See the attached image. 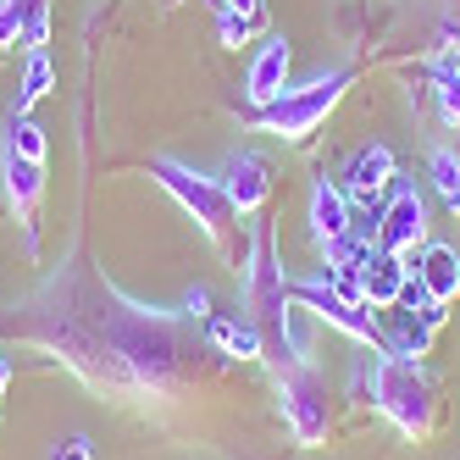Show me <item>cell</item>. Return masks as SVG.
<instances>
[{"mask_svg": "<svg viewBox=\"0 0 460 460\" xmlns=\"http://www.w3.org/2000/svg\"><path fill=\"white\" fill-rule=\"evenodd\" d=\"M349 84H355L349 67L316 73V78H305V84L283 89L278 101L255 106V111H250V128H261V134H272V139H283V145H300V139H311L316 128L339 111V101H344V89H349Z\"/></svg>", "mask_w": 460, "mask_h": 460, "instance_id": "277c9868", "label": "cell"}, {"mask_svg": "<svg viewBox=\"0 0 460 460\" xmlns=\"http://www.w3.org/2000/svg\"><path fill=\"white\" fill-rule=\"evenodd\" d=\"M206 311H211V294H206V288H189V294H183V316H194V322H200Z\"/></svg>", "mask_w": 460, "mask_h": 460, "instance_id": "484cf974", "label": "cell"}, {"mask_svg": "<svg viewBox=\"0 0 460 460\" xmlns=\"http://www.w3.org/2000/svg\"><path fill=\"white\" fill-rule=\"evenodd\" d=\"M400 305H405V311H416V316H421L427 327H433V333H438V327L449 322V305H438V300H433V294H427V288H421L416 278L405 283V294H400Z\"/></svg>", "mask_w": 460, "mask_h": 460, "instance_id": "603a6c76", "label": "cell"}, {"mask_svg": "<svg viewBox=\"0 0 460 460\" xmlns=\"http://www.w3.org/2000/svg\"><path fill=\"white\" fill-rule=\"evenodd\" d=\"M211 6H217V40L234 50L267 28V0H211Z\"/></svg>", "mask_w": 460, "mask_h": 460, "instance_id": "e0dca14e", "label": "cell"}, {"mask_svg": "<svg viewBox=\"0 0 460 460\" xmlns=\"http://www.w3.org/2000/svg\"><path fill=\"white\" fill-rule=\"evenodd\" d=\"M278 405H283V421L300 449H316L327 438V427H333V394H327L311 360H288L278 372Z\"/></svg>", "mask_w": 460, "mask_h": 460, "instance_id": "5b68a950", "label": "cell"}, {"mask_svg": "<svg viewBox=\"0 0 460 460\" xmlns=\"http://www.w3.org/2000/svg\"><path fill=\"white\" fill-rule=\"evenodd\" d=\"M349 194L339 189V178H316L311 183V239H316V250H327V244H339V239H349Z\"/></svg>", "mask_w": 460, "mask_h": 460, "instance_id": "5bb4252c", "label": "cell"}, {"mask_svg": "<svg viewBox=\"0 0 460 460\" xmlns=\"http://www.w3.org/2000/svg\"><path fill=\"white\" fill-rule=\"evenodd\" d=\"M222 194H227V206L239 211V222L261 217L272 200V161L261 150H234L222 161Z\"/></svg>", "mask_w": 460, "mask_h": 460, "instance_id": "9c48e42d", "label": "cell"}, {"mask_svg": "<svg viewBox=\"0 0 460 460\" xmlns=\"http://www.w3.org/2000/svg\"><path fill=\"white\" fill-rule=\"evenodd\" d=\"M288 67H294V45L283 34H267V40L255 45L250 67H244V101H250V111L278 101V94L288 89Z\"/></svg>", "mask_w": 460, "mask_h": 460, "instance_id": "8fae6325", "label": "cell"}, {"mask_svg": "<svg viewBox=\"0 0 460 460\" xmlns=\"http://www.w3.org/2000/svg\"><path fill=\"white\" fill-rule=\"evenodd\" d=\"M6 388H12V360L0 355V405H6Z\"/></svg>", "mask_w": 460, "mask_h": 460, "instance_id": "4316f807", "label": "cell"}, {"mask_svg": "<svg viewBox=\"0 0 460 460\" xmlns=\"http://www.w3.org/2000/svg\"><path fill=\"white\" fill-rule=\"evenodd\" d=\"M421 244H427V206H421L416 183H400L388 194V206L377 211V250L411 261Z\"/></svg>", "mask_w": 460, "mask_h": 460, "instance_id": "ba28073f", "label": "cell"}, {"mask_svg": "<svg viewBox=\"0 0 460 460\" xmlns=\"http://www.w3.org/2000/svg\"><path fill=\"white\" fill-rule=\"evenodd\" d=\"M427 84H433V101H438V117H444L449 128H460V78H455V73H444L438 61H433V73H427Z\"/></svg>", "mask_w": 460, "mask_h": 460, "instance_id": "7402d4cb", "label": "cell"}, {"mask_svg": "<svg viewBox=\"0 0 460 460\" xmlns=\"http://www.w3.org/2000/svg\"><path fill=\"white\" fill-rule=\"evenodd\" d=\"M6 150H17V155H28V161H45L50 155V139H45V128L34 122V111H12L6 117V139H0Z\"/></svg>", "mask_w": 460, "mask_h": 460, "instance_id": "ffe728a7", "label": "cell"}, {"mask_svg": "<svg viewBox=\"0 0 460 460\" xmlns=\"http://www.w3.org/2000/svg\"><path fill=\"white\" fill-rule=\"evenodd\" d=\"M288 288H294V300H300L316 322L339 327V333H344V339H355V344H377V349H383V327H377L372 305H360V300H349V294H339L333 283H327V272L294 278Z\"/></svg>", "mask_w": 460, "mask_h": 460, "instance_id": "8992f818", "label": "cell"}, {"mask_svg": "<svg viewBox=\"0 0 460 460\" xmlns=\"http://www.w3.org/2000/svg\"><path fill=\"white\" fill-rule=\"evenodd\" d=\"M427 178H433V189H438L444 211H455V217H460V155L438 145L433 155H427Z\"/></svg>", "mask_w": 460, "mask_h": 460, "instance_id": "44dd1931", "label": "cell"}, {"mask_svg": "<svg viewBox=\"0 0 460 460\" xmlns=\"http://www.w3.org/2000/svg\"><path fill=\"white\" fill-rule=\"evenodd\" d=\"M372 405L400 427L405 438L427 444V438H438V427H444V383L438 372H427V360H411V355H372Z\"/></svg>", "mask_w": 460, "mask_h": 460, "instance_id": "7a4b0ae2", "label": "cell"}, {"mask_svg": "<svg viewBox=\"0 0 460 460\" xmlns=\"http://www.w3.org/2000/svg\"><path fill=\"white\" fill-rule=\"evenodd\" d=\"M206 344L227 360H261L267 355V333L255 327V316H211Z\"/></svg>", "mask_w": 460, "mask_h": 460, "instance_id": "2e32d148", "label": "cell"}, {"mask_svg": "<svg viewBox=\"0 0 460 460\" xmlns=\"http://www.w3.org/2000/svg\"><path fill=\"white\" fill-rule=\"evenodd\" d=\"M444 28H455V34H460V0H449V17H444Z\"/></svg>", "mask_w": 460, "mask_h": 460, "instance_id": "83f0119b", "label": "cell"}, {"mask_svg": "<svg viewBox=\"0 0 460 460\" xmlns=\"http://www.w3.org/2000/svg\"><path fill=\"white\" fill-rule=\"evenodd\" d=\"M50 460H94V444H89L84 433H67V438H56Z\"/></svg>", "mask_w": 460, "mask_h": 460, "instance_id": "d4e9b609", "label": "cell"}, {"mask_svg": "<svg viewBox=\"0 0 460 460\" xmlns=\"http://www.w3.org/2000/svg\"><path fill=\"white\" fill-rule=\"evenodd\" d=\"M405 267H411V278L433 294L438 305H455V300H460V250H455V244H433V239H427V244L405 261Z\"/></svg>", "mask_w": 460, "mask_h": 460, "instance_id": "7c38bea8", "label": "cell"}, {"mask_svg": "<svg viewBox=\"0 0 460 460\" xmlns=\"http://www.w3.org/2000/svg\"><path fill=\"white\" fill-rule=\"evenodd\" d=\"M394 178H400V161H394L388 145H360L344 172H339V189L349 194V206H377L383 194L394 189Z\"/></svg>", "mask_w": 460, "mask_h": 460, "instance_id": "30bf717a", "label": "cell"}, {"mask_svg": "<svg viewBox=\"0 0 460 460\" xmlns=\"http://www.w3.org/2000/svg\"><path fill=\"white\" fill-rule=\"evenodd\" d=\"M150 178L167 189V194H172V200H178L194 222H200V234H206L227 261H239V267H244V239H234L244 222H239V211H234V206H227L222 178H206V172L183 167L178 155H155V161H150ZM239 267H234V272H239Z\"/></svg>", "mask_w": 460, "mask_h": 460, "instance_id": "3957f363", "label": "cell"}, {"mask_svg": "<svg viewBox=\"0 0 460 460\" xmlns=\"http://www.w3.org/2000/svg\"><path fill=\"white\" fill-rule=\"evenodd\" d=\"M433 61H438L444 73L460 78V34H455V28H438V56H433Z\"/></svg>", "mask_w": 460, "mask_h": 460, "instance_id": "cb8c5ba5", "label": "cell"}, {"mask_svg": "<svg viewBox=\"0 0 460 460\" xmlns=\"http://www.w3.org/2000/svg\"><path fill=\"white\" fill-rule=\"evenodd\" d=\"M189 322L194 316L183 311L128 300L106 272L67 261L12 305V339L45 349L101 394L167 400L200 377V339L189 333Z\"/></svg>", "mask_w": 460, "mask_h": 460, "instance_id": "6da1fadb", "label": "cell"}, {"mask_svg": "<svg viewBox=\"0 0 460 460\" xmlns=\"http://www.w3.org/2000/svg\"><path fill=\"white\" fill-rule=\"evenodd\" d=\"M355 278H360V300H367L372 311H394L400 294H405V283H411V267L400 255H388V250H372L367 267H360Z\"/></svg>", "mask_w": 460, "mask_h": 460, "instance_id": "9a60e30c", "label": "cell"}, {"mask_svg": "<svg viewBox=\"0 0 460 460\" xmlns=\"http://www.w3.org/2000/svg\"><path fill=\"white\" fill-rule=\"evenodd\" d=\"M50 89H56L50 56H45V50H28V61H22V84H17V106H12V111H34Z\"/></svg>", "mask_w": 460, "mask_h": 460, "instance_id": "d6986e66", "label": "cell"}, {"mask_svg": "<svg viewBox=\"0 0 460 460\" xmlns=\"http://www.w3.org/2000/svg\"><path fill=\"white\" fill-rule=\"evenodd\" d=\"M0 200H6L12 222L22 227L28 261L40 255V206H45V161H28L0 145Z\"/></svg>", "mask_w": 460, "mask_h": 460, "instance_id": "52a82bcc", "label": "cell"}, {"mask_svg": "<svg viewBox=\"0 0 460 460\" xmlns=\"http://www.w3.org/2000/svg\"><path fill=\"white\" fill-rule=\"evenodd\" d=\"M383 349H394V355H411V360H427V355H433V327H427L416 311L394 305V327L383 333Z\"/></svg>", "mask_w": 460, "mask_h": 460, "instance_id": "ac0fdd59", "label": "cell"}, {"mask_svg": "<svg viewBox=\"0 0 460 460\" xmlns=\"http://www.w3.org/2000/svg\"><path fill=\"white\" fill-rule=\"evenodd\" d=\"M45 50L50 45V0H0V50Z\"/></svg>", "mask_w": 460, "mask_h": 460, "instance_id": "4fadbf2b", "label": "cell"}]
</instances>
